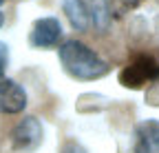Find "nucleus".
I'll return each mask as SVG.
<instances>
[{
  "label": "nucleus",
  "instance_id": "9b49d317",
  "mask_svg": "<svg viewBox=\"0 0 159 153\" xmlns=\"http://www.w3.org/2000/svg\"><path fill=\"white\" fill-rule=\"evenodd\" d=\"M60 153H86V149L82 146V144H77V142H66L64 146H62V151H60Z\"/></svg>",
  "mask_w": 159,
  "mask_h": 153
},
{
  "label": "nucleus",
  "instance_id": "39448f33",
  "mask_svg": "<svg viewBox=\"0 0 159 153\" xmlns=\"http://www.w3.org/2000/svg\"><path fill=\"white\" fill-rule=\"evenodd\" d=\"M27 107V91L16 80H0V113H20Z\"/></svg>",
  "mask_w": 159,
  "mask_h": 153
},
{
  "label": "nucleus",
  "instance_id": "9d476101",
  "mask_svg": "<svg viewBox=\"0 0 159 153\" xmlns=\"http://www.w3.org/2000/svg\"><path fill=\"white\" fill-rule=\"evenodd\" d=\"M7 65H9V47L5 42H0V80H2V75H5Z\"/></svg>",
  "mask_w": 159,
  "mask_h": 153
},
{
  "label": "nucleus",
  "instance_id": "7ed1b4c3",
  "mask_svg": "<svg viewBox=\"0 0 159 153\" xmlns=\"http://www.w3.org/2000/svg\"><path fill=\"white\" fill-rule=\"evenodd\" d=\"M42 136H44V131H42L40 120L33 116H27L25 120H20L16 124V129L11 133V142H13V149H18V151H31L42 142Z\"/></svg>",
  "mask_w": 159,
  "mask_h": 153
},
{
  "label": "nucleus",
  "instance_id": "0eeeda50",
  "mask_svg": "<svg viewBox=\"0 0 159 153\" xmlns=\"http://www.w3.org/2000/svg\"><path fill=\"white\" fill-rule=\"evenodd\" d=\"M62 9L69 18V22L73 29L77 31H84L89 27V9H86V2L84 0H62Z\"/></svg>",
  "mask_w": 159,
  "mask_h": 153
},
{
  "label": "nucleus",
  "instance_id": "ddd939ff",
  "mask_svg": "<svg viewBox=\"0 0 159 153\" xmlns=\"http://www.w3.org/2000/svg\"><path fill=\"white\" fill-rule=\"evenodd\" d=\"M2 2H5V0H0V5H2Z\"/></svg>",
  "mask_w": 159,
  "mask_h": 153
},
{
  "label": "nucleus",
  "instance_id": "6e6552de",
  "mask_svg": "<svg viewBox=\"0 0 159 153\" xmlns=\"http://www.w3.org/2000/svg\"><path fill=\"white\" fill-rule=\"evenodd\" d=\"M86 9H89V20H93L95 29L106 31L108 25H111V20H113L108 0H91V2L86 5Z\"/></svg>",
  "mask_w": 159,
  "mask_h": 153
},
{
  "label": "nucleus",
  "instance_id": "f8f14e48",
  "mask_svg": "<svg viewBox=\"0 0 159 153\" xmlns=\"http://www.w3.org/2000/svg\"><path fill=\"white\" fill-rule=\"evenodd\" d=\"M2 22H5V16H2V11H0V27H2Z\"/></svg>",
  "mask_w": 159,
  "mask_h": 153
},
{
  "label": "nucleus",
  "instance_id": "f257e3e1",
  "mask_svg": "<svg viewBox=\"0 0 159 153\" xmlns=\"http://www.w3.org/2000/svg\"><path fill=\"white\" fill-rule=\"evenodd\" d=\"M64 71L75 80H99L111 71L108 62L80 40H66L57 49Z\"/></svg>",
  "mask_w": 159,
  "mask_h": 153
},
{
  "label": "nucleus",
  "instance_id": "423d86ee",
  "mask_svg": "<svg viewBox=\"0 0 159 153\" xmlns=\"http://www.w3.org/2000/svg\"><path fill=\"white\" fill-rule=\"evenodd\" d=\"M135 153H159V120H146L137 127Z\"/></svg>",
  "mask_w": 159,
  "mask_h": 153
},
{
  "label": "nucleus",
  "instance_id": "f03ea898",
  "mask_svg": "<svg viewBox=\"0 0 159 153\" xmlns=\"http://www.w3.org/2000/svg\"><path fill=\"white\" fill-rule=\"evenodd\" d=\"M157 80H159V62L152 55H137L119 73V82L126 89H142L144 84H150Z\"/></svg>",
  "mask_w": 159,
  "mask_h": 153
},
{
  "label": "nucleus",
  "instance_id": "1a4fd4ad",
  "mask_svg": "<svg viewBox=\"0 0 159 153\" xmlns=\"http://www.w3.org/2000/svg\"><path fill=\"white\" fill-rule=\"evenodd\" d=\"M142 0H108V5H111V13L115 11L117 16H122L124 11H128V9H135Z\"/></svg>",
  "mask_w": 159,
  "mask_h": 153
},
{
  "label": "nucleus",
  "instance_id": "20e7f679",
  "mask_svg": "<svg viewBox=\"0 0 159 153\" xmlns=\"http://www.w3.org/2000/svg\"><path fill=\"white\" fill-rule=\"evenodd\" d=\"M60 38H62V25L57 18H40L31 27L29 45L35 49H49L60 42Z\"/></svg>",
  "mask_w": 159,
  "mask_h": 153
}]
</instances>
